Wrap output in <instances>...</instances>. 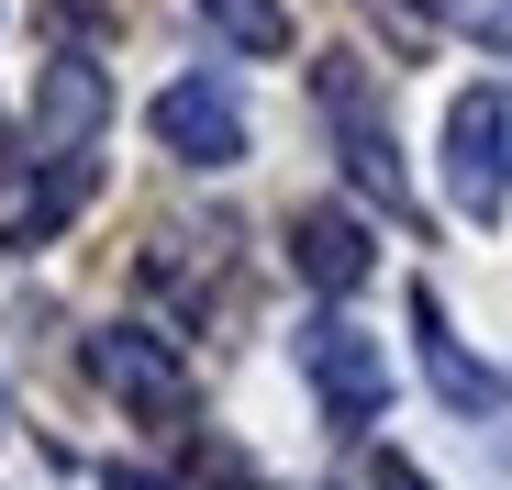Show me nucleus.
I'll list each match as a JSON object with an SVG mask.
<instances>
[{
  "label": "nucleus",
  "mask_w": 512,
  "mask_h": 490,
  "mask_svg": "<svg viewBox=\"0 0 512 490\" xmlns=\"http://www.w3.org/2000/svg\"><path fill=\"white\" fill-rule=\"evenodd\" d=\"M312 101H323V123H334V156H346V179L368 190V201H412V179H401V145H390V123H379V101H368V67L357 56H323L312 67Z\"/></svg>",
  "instance_id": "f257e3e1"
},
{
  "label": "nucleus",
  "mask_w": 512,
  "mask_h": 490,
  "mask_svg": "<svg viewBox=\"0 0 512 490\" xmlns=\"http://www.w3.org/2000/svg\"><path fill=\"white\" fill-rule=\"evenodd\" d=\"M446 190L468 223H501L512 201V90H457L446 112Z\"/></svg>",
  "instance_id": "f03ea898"
},
{
  "label": "nucleus",
  "mask_w": 512,
  "mask_h": 490,
  "mask_svg": "<svg viewBox=\"0 0 512 490\" xmlns=\"http://www.w3.org/2000/svg\"><path fill=\"white\" fill-rule=\"evenodd\" d=\"M90 368H101V390L123 401V413H145V424H190V368L167 357L145 323H112V335H90Z\"/></svg>",
  "instance_id": "7ed1b4c3"
},
{
  "label": "nucleus",
  "mask_w": 512,
  "mask_h": 490,
  "mask_svg": "<svg viewBox=\"0 0 512 490\" xmlns=\"http://www.w3.org/2000/svg\"><path fill=\"white\" fill-rule=\"evenodd\" d=\"M301 368H312V390H323V413L334 424H379V401H390V357L357 335V323H301Z\"/></svg>",
  "instance_id": "20e7f679"
},
{
  "label": "nucleus",
  "mask_w": 512,
  "mask_h": 490,
  "mask_svg": "<svg viewBox=\"0 0 512 490\" xmlns=\"http://www.w3.org/2000/svg\"><path fill=\"white\" fill-rule=\"evenodd\" d=\"M145 123H156V145L179 156V168H234L245 156V112H234V90H212V78H167V90L145 101Z\"/></svg>",
  "instance_id": "39448f33"
},
{
  "label": "nucleus",
  "mask_w": 512,
  "mask_h": 490,
  "mask_svg": "<svg viewBox=\"0 0 512 490\" xmlns=\"http://www.w3.org/2000/svg\"><path fill=\"white\" fill-rule=\"evenodd\" d=\"M90 190H101V168H90V156H45V168H12V179H0V245H45L56 223H78V212H90Z\"/></svg>",
  "instance_id": "423d86ee"
},
{
  "label": "nucleus",
  "mask_w": 512,
  "mask_h": 490,
  "mask_svg": "<svg viewBox=\"0 0 512 490\" xmlns=\"http://www.w3.org/2000/svg\"><path fill=\"white\" fill-rule=\"evenodd\" d=\"M290 268H301L323 301H346V290L379 268V257H368V223H357V212H323V201L290 212Z\"/></svg>",
  "instance_id": "0eeeda50"
},
{
  "label": "nucleus",
  "mask_w": 512,
  "mask_h": 490,
  "mask_svg": "<svg viewBox=\"0 0 512 490\" xmlns=\"http://www.w3.org/2000/svg\"><path fill=\"white\" fill-rule=\"evenodd\" d=\"M101 112H112V90H101L90 56H56V67L34 78V145H45V156H78V145L101 134Z\"/></svg>",
  "instance_id": "6e6552de"
},
{
  "label": "nucleus",
  "mask_w": 512,
  "mask_h": 490,
  "mask_svg": "<svg viewBox=\"0 0 512 490\" xmlns=\"http://www.w3.org/2000/svg\"><path fill=\"white\" fill-rule=\"evenodd\" d=\"M412 346H423V368H435V390L457 401V413H490V401H501V379L446 335V312H435V290H412Z\"/></svg>",
  "instance_id": "1a4fd4ad"
},
{
  "label": "nucleus",
  "mask_w": 512,
  "mask_h": 490,
  "mask_svg": "<svg viewBox=\"0 0 512 490\" xmlns=\"http://www.w3.org/2000/svg\"><path fill=\"white\" fill-rule=\"evenodd\" d=\"M201 23H212L223 45H245V56H279V45H290V12H279V0H201Z\"/></svg>",
  "instance_id": "9d476101"
},
{
  "label": "nucleus",
  "mask_w": 512,
  "mask_h": 490,
  "mask_svg": "<svg viewBox=\"0 0 512 490\" xmlns=\"http://www.w3.org/2000/svg\"><path fill=\"white\" fill-rule=\"evenodd\" d=\"M379 490H435V479H412L401 457H379Z\"/></svg>",
  "instance_id": "9b49d317"
},
{
  "label": "nucleus",
  "mask_w": 512,
  "mask_h": 490,
  "mask_svg": "<svg viewBox=\"0 0 512 490\" xmlns=\"http://www.w3.org/2000/svg\"><path fill=\"white\" fill-rule=\"evenodd\" d=\"M112 490H179V479H156V468H112Z\"/></svg>",
  "instance_id": "f8f14e48"
}]
</instances>
